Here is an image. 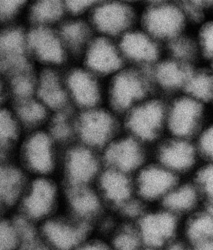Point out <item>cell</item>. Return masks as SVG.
I'll return each instance as SVG.
<instances>
[{
  "instance_id": "1",
  "label": "cell",
  "mask_w": 213,
  "mask_h": 250,
  "mask_svg": "<svg viewBox=\"0 0 213 250\" xmlns=\"http://www.w3.org/2000/svg\"><path fill=\"white\" fill-rule=\"evenodd\" d=\"M65 188L57 177H30L13 213L39 227L63 210Z\"/></svg>"
},
{
  "instance_id": "2",
  "label": "cell",
  "mask_w": 213,
  "mask_h": 250,
  "mask_svg": "<svg viewBox=\"0 0 213 250\" xmlns=\"http://www.w3.org/2000/svg\"><path fill=\"white\" fill-rule=\"evenodd\" d=\"M64 149L44 127L24 134L16 158L30 177H58Z\"/></svg>"
},
{
  "instance_id": "3",
  "label": "cell",
  "mask_w": 213,
  "mask_h": 250,
  "mask_svg": "<svg viewBox=\"0 0 213 250\" xmlns=\"http://www.w3.org/2000/svg\"><path fill=\"white\" fill-rule=\"evenodd\" d=\"M148 70L125 66L106 81L105 104L120 118L150 98Z\"/></svg>"
},
{
  "instance_id": "4",
  "label": "cell",
  "mask_w": 213,
  "mask_h": 250,
  "mask_svg": "<svg viewBox=\"0 0 213 250\" xmlns=\"http://www.w3.org/2000/svg\"><path fill=\"white\" fill-rule=\"evenodd\" d=\"M122 130L121 118L106 104L76 111V142L90 148L101 153Z\"/></svg>"
},
{
  "instance_id": "5",
  "label": "cell",
  "mask_w": 213,
  "mask_h": 250,
  "mask_svg": "<svg viewBox=\"0 0 213 250\" xmlns=\"http://www.w3.org/2000/svg\"><path fill=\"white\" fill-rule=\"evenodd\" d=\"M104 167L100 152L75 142L64 149L58 178L65 188L95 186Z\"/></svg>"
},
{
  "instance_id": "6",
  "label": "cell",
  "mask_w": 213,
  "mask_h": 250,
  "mask_svg": "<svg viewBox=\"0 0 213 250\" xmlns=\"http://www.w3.org/2000/svg\"><path fill=\"white\" fill-rule=\"evenodd\" d=\"M167 107L163 101L148 99L121 118L123 131L144 145H156L167 132Z\"/></svg>"
},
{
  "instance_id": "7",
  "label": "cell",
  "mask_w": 213,
  "mask_h": 250,
  "mask_svg": "<svg viewBox=\"0 0 213 250\" xmlns=\"http://www.w3.org/2000/svg\"><path fill=\"white\" fill-rule=\"evenodd\" d=\"M143 247L163 250L182 237L183 220L162 206H151L135 220Z\"/></svg>"
},
{
  "instance_id": "8",
  "label": "cell",
  "mask_w": 213,
  "mask_h": 250,
  "mask_svg": "<svg viewBox=\"0 0 213 250\" xmlns=\"http://www.w3.org/2000/svg\"><path fill=\"white\" fill-rule=\"evenodd\" d=\"M28 51L38 69H65L71 58L57 28L27 25Z\"/></svg>"
},
{
  "instance_id": "9",
  "label": "cell",
  "mask_w": 213,
  "mask_h": 250,
  "mask_svg": "<svg viewBox=\"0 0 213 250\" xmlns=\"http://www.w3.org/2000/svg\"><path fill=\"white\" fill-rule=\"evenodd\" d=\"M88 20L95 34L117 40L135 28L136 13L130 2L102 1L96 2Z\"/></svg>"
},
{
  "instance_id": "10",
  "label": "cell",
  "mask_w": 213,
  "mask_h": 250,
  "mask_svg": "<svg viewBox=\"0 0 213 250\" xmlns=\"http://www.w3.org/2000/svg\"><path fill=\"white\" fill-rule=\"evenodd\" d=\"M68 100L75 111H81L105 104L106 82L81 64L65 68Z\"/></svg>"
},
{
  "instance_id": "11",
  "label": "cell",
  "mask_w": 213,
  "mask_h": 250,
  "mask_svg": "<svg viewBox=\"0 0 213 250\" xmlns=\"http://www.w3.org/2000/svg\"><path fill=\"white\" fill-rule=\"evenodd\" d=\"M38 229L41 241L49 250H76L95 232L63 210L39 226Z\"/></svg>"
},
{
  "instance_id": "12",
  "label": "cell",
  "mask_w": 213,
  "mask_h": 250,
  "mask_svg": "<svg viewBox=\"0 0 213 250\" xmlns=\"http://www.w3.org/2000/svg\"><path fill=\"white\" fill-rule=\"evenodd\" d=\"M186 20L180 5L154 2L143 11L141 29L159 42L163 41L167 43L183 34Z\"/></svg>"
},
{
  "instance_id": "13",
  "label": "cell",
  "mask_w": 213,
  "mask_h": 250,
  "mask_svg": "<svg viewBox=\"0 0 213 250\" xmlns=\"http://www.w3.org/2000/svg\"><path fill=\"white\" fill-rule=\"evenodd\" d=\"M100 198L110 213L120 216L138 198L134 176L104 167L95 184Z\"/></svg>"
},
{
  "instance_id": "14",
  "label": "cell",
  "mask_w": 213,
  "mask_h": 250,
  "mask_svg": "<svg viewBox=\"0 0 213 250\" xmlns=\"http://www.w3.org/2000/svg\"><path fill=\"white\" fill-rule=\"evenodd\" d=\"M63 211L94 232L111 214L95 186L65 188Z\"/></svg>"
},
{
  "instance_id": "15",
  "label": "cell",
  "mask_w": 213,
  "mask_h": 250,
  "mask_svg": "<svg viewBox=\"0 0 213 250\" xmlns=\"http://www.w3.org/2000/svg\"><path fill=\"white\" fill-rule=\"evenodd\" d=\"M147 146L122 130L101 152L104 167L135 176L149 161Z\"/></svg>"
},
{
  "instance_id": "16",
  "label": "cell",
  "mask_w": 213,
  "mask_h": 250,
  "mask_svg": "<svg viewBox=\"0 0 213 250\" xmlns=\"http://www.w3.org/2000/svg\"><path fill=\"white\" fill-rule=\"evenodd\" d=\"M199 157L194 140L167 135L156 144L154 161L183 179L196 170Z\"/></svg>"
},
{
  "instance_id": "17",
  "label": "cell",
  "mask_w": 213,
  "mask_h": 250,
  "mask_svg": "<svg viewBox=\"0 0 213 250\" xmlns=\"http://www.w3.org/2000/svg\"><path fill=\"white\" fill-rule=\"evenodd\" d=\"M79 59L80 64L105 82L127 66L117 41L97 35Z\"/></svg>"
},
{
  "instance_id": "18",
  "label": "cell",
  "mask_w": 213,
  "mask_h": 250,
  "mask_svg": "<svg viewBox=\"0 0 213 250\" xmlns=\"http://www.w3.org/2000/svg\"><path fill=\"white\" fill-rule=\"evenodd\" d=\"M181 179L156 161H148L134 176L136 196L147 206L159 205Z\"/></svg>"
},
{
  "instance_id": "19",
  "label": "cell",
  "mask_w": 213,
  "mask_h": 250,
  "mask_svg": "<svg viewBox=\"0 0 213 250\" xmlns=\"http://www.w3.org/2000/svg\"><path fill=\"white\" fill-rule=\"evenodd\" d=\"M203 104L185 95L167 107V133L177 138L194 140L202 130Z\"/></svg>"
},
{
  "instance_id": "20",
  "label": "cell",
  "mask_w": 213,
  "mask_h": 250,
  "mask_svg": "<svg viewBox=\"0 0 213 250\" xmlns=\"http://www.w3.org/2000/svg\"><path fill=\"white\" fill-rule=\"evenodd\" d=\"M31 67L36 66L29 56L27 26L0 28V71L8 76Z\"/></svg>"
},
{
  "instance_id": "21",
  "label": "cell",
  "mask_w": 213,
  "mask_h": 250,
  "mask_svg": "<svg viewBox=\"0 0 213 250\" xmlns=\"http://www.w3.org/2000/svg\"><path fill=\"white\" fill-rule=\"evenodd\" d=\"M127 66L149 69L159 61V42L136 27L116 40Z\"/></svg>"
},
{
  "instance_id": "22",
  "label": "cell",
  "mask_w": 213,
  "mask_h": 250,
  "mask_svg": "<svg viewBox=\"0 0 213 250\" xmlns=\"http://www.w3.org/2000/svg\"><path fill=\"white\" fill-rule=\"evenodd\" d=\"M65 69H38L36 96L52 114L72 108L65 84Z\"/></svg>"
},
{
  "instance_id": "23",
  "label": "cell",
  "mask_w": 213,
  "mask_h": 250,
  "mask_svg": "<svg viewBox=\"0 0 213 250\" xmlns=\"http://www.w3.org/2000/svg\"><path fill=\"white\" fill-rule=\"evenodd\" d=\"M29 179L16 157L0 160V200L12 213Z\"/></svg>"
},
{
  "instance_id": "24",
  "label": "cell",
  "mask_w": 213,
  "mask_h": 250,
  "mask_svg": "<svg viewBox=\"0 0 213 250\" xmlns=\"http://www.w3.org/2000/svg\"><path fill=\"white\" fill-rule=\"evenodd\" d=\"M58 30L71 59H80L96 36L88 18L66 17Z\"/></svg>"
},
{
  "instance_id": "25",
  "label": "cell",
  "mask_w": 213,
  "mask_h": 250,
  "mask_svg": "<svg viewBox=\"0 0 213 250\" xmlns=\"http://www.w3.org/2000/svg\"><path fill=\"white\" fill-rule=\"evenodd\" d=\"M159 206L183 220L202 207V200L191 179H181Z\"/></svg>"
},
{
  "instance_id": "26",
  "label": "cell",
  "mask_w": 213,
  "mask_h": 250,
  "mask_svg": "<svg viewBox=\"0 0 213 250\" xmlns=\"http://www.w3.org/2000/svg\"><path fill=\"white\" fill-rule=\"evenodd\" d=\"M147 70L152 84L173 91L184 89L194 69L190 64L170 58L159 60Z\"/></svg>"
},
{
  "instance_id": "27",
  "label": "cell",
  "mask_w": 213,
  "mask_h": 250,
  "mask_svg": "<svg viewBox=\"0 0 213 250\" xmlns=\"http://www.w3.org/2000/svg\"><path fill=\"white\" fill-rule=\"evenodd\" d=\"M9 106L25 133L46 127L52 115L36 95L10 102Z\"/></svg>"
},
{
  "instance_id": "28",
  "label": "cell",
  "mask_w": 213,
  "mask_h": 250,
  "mask_svg": "<svg viewBox=\"0 0 213 250\" xmlns=\"http://www.w3.org/2000/svg\"><path fill=\"white\" fill-rule=\"evenodd\" d=\"M25 16L28 26L57 28L67 17L65 2L58 0H39L28 2Z\"/></svg>"
},
{
  "instance_id": "29",
  "label": "cell",
  "mask_w": 213,
  "mask_h": 250,
  "mask_svg": "<svg viewBox=\"0 0 213 250\" xmlns=\"http://www.w3.org/2000/svg\"><path fill=\"white\" fill-rule=\"evenodd\" d=\"M24 134L9 104L0 107V160L16 157Z\"/></svg>"
},
{
  "instance_id": "30",
  "label": "cell",
  "mask_w": 213,
  "mask_h": 250,
  "mask_svg": "<svg viewBox=\"0 0 213 250\" xmlns=\"http://www.w3.org/2000/svg\"><path fill=\"white\" fill-rule=\"evenodd\" d=\"M182 238L190 245L213 238V210L202 205L183 220Z\"/></svg>"
},
{
  "instance_id": "31",
  "label": "cell",
  "mask_w": 213,
  "mask_h": 250,
  "mask_svg": "<svg viewBox=\"0 0 213 250\" xmlns=\"http://www.w3.org/2000/svg\"><path fill=\"white\" fill-rule=\"evenodd\" d=\"M35 226L11 213L0 219V250H22L25 237Z\"/></svg>"
},
{
  "instance_id": "32",
  "label": "cell",
  "mask_w": 213,
  "mask_h": 250,
  "mask_svg": "<svg viewBox=\"0 0 213 250\" xmlns=\"http://www.w3.org/2000/svg\"><path fill=\"white\" fill-rule=\"evenodd\" d=\"M183 91L201 104L213 102V75L193 70Z\"/></svg>"
},
{
  "instance_id": "33",
  "label": "cell",
  "mask_w": 213,
  "mask_h": 250,
  "mask_svg": "<svg viewBox=\"0 0 213 250\" xmlns=\"http://www.w3.org/2000/svg\"><path fill=\"white\" fill-rule=\"evenodd\" d=\"M190 179L199 191L202 205L213 210V164L199 167Z\"/></svg>"
},
{
  "instance_id": "34",
  "label": "cell",
  "mask_w": 213,
  "mask_h": 250,
  "mask_svg": "<svg viewBox=\"0 0 213 250\" xmlns=\"http://www.w3.org/2000/svg\"><path fill=\"white\" fill-rule=\"evenodd\" d=\"M170 58L190 64L196 54L197 47L195 42L184 34L180 35L167 42Z\"/></svg>"
},
{
  "instance_id": "35",
  "label": "cell",
  "mask_w": 213,
  "mask_h": 250,
  "mask_svg": "<svg viewBox=\"0 0 213 250\" xmlns=\"http://www.w3.org/2000/svg\"><path fill=\"white\" fill-rule=\"evenodd\" d=\"M28 2L18 0H0V28L20 25L25 16Z\"/></svg>"
},
{
  "instance_id": "36",
  "label": "cell",
  "mask_w": 213,
  "mask_h": 250,
  "mask_svg": "<svg viewBox=\"0 0 213 250\" xmlns=\"http://www.w3.org/2000/svg\"><path fill=\"white\" fill-rule=\"evenodd\" d=\"M194 141L199 157L207 164H213V124L202 127Z\"/></svg>"
},
{
  "instance_id": "37",
  "label": "cell",
  "mask_w": 213,
  "mask_h": 250,
  "mask_svg": "<svg viewBox=\"0 0 213 250\" xmlns=\"http://www.w3.org/2000/svg\"><path fill=\"white\" fill-rule=\"evenodd\" d=\"M67 17L88 18L96 2L94 1H64Z\"/></svg>"
},
{
  "instance_id": "38",
  "label": "cell",
  "mask_w": 213,
  "mask_h": 250,
  "mask_svg": "<svg viewBox=\"0 0 213 250\" xmlns=\"http://www.w3.org/2000/svg\"><path fill=\"white\" fill-rule=\"evenodd\" d=\"M199 42L204 55L213 59V22L206 24L201 29Z\"/></svg>"
},
{
  "instance_id": "39",
  "label": "cell",
  "mask_w": 213,
  "mask_h": 250,
  "mask_svg": "<svg viewBox=\"0 0 213 250\" xmlns=\"http://www.w3.org/2000/svg\"><path fill=\"white\" fill-rule=\"evenodd\" d=\"M76 250H113L104 236L93 232Z\"/></svg>"
},
{
  "instance_id": "40",
  "label": "cell",
  "mask_w": 213,
  "mask_h": 250,
  "mask_svg": "<svg viewBox=\"0 0 213 250\" xmlns=\"http://www.w3.org/2000/svg\"><path fill=\"white\" fill-rule=\"evenodd\" d=\"M9 92L8 88L7 79L0 71V107L9 104Z\"/></svg>"
},
{
  "instance_id": "41",
  "label": "cell",
  "mask_w": 213,
  "mask_h": 250,
  "mask_svg": "<svg viewBox=\"0 0 213 250\" xmlns=\"http://www.w3.org/2000/svg\"><path fill=\"white\" fill-rule=\"evenodd\" d=\"M163 250H194L190 243L181 237Z\"/></svg>"
},
{
  "instance_id": "42",
  "label": "cell",
  "mask_w": 213,
  "mask_h": 250,
  "mask_svg": "<svg viewBox=\"0 0 213 250\" xmlns=\"http://www.w3.org/2000/svg\"><path fill=\"white\" fill-rule=\"evenodd\" d=\"M191 247L194 250H213V238L195 245H191Z\"/></svg>"
},
{
  "instance_id": "43",
  "label": "cell",
  "mask_w": 213,
  "mask_h": 250,
  "mask_svg": "<svg viewBox=\"0 0 213 250\" xmlns=\"http://www.w3.org/2000/svg\"><path fill=\"white\" fill-rule=\"evenodd\" d=\"M11 213L12 212L10 211V209L0 200V219Z\"/></svg>"
},
{
  "instance_id": "44",
  "label": "cell",
  "mask_w": 213,
  "mask_h": 250,
  "mask_svg": "<svg viewBox=\"0 0 213 250\" xmlns=\"http://www.w3.org/2000/svg\"><path fill=\"white\" fill-rule=\"evenodd\" d=\"M155 250V249H151V248H148V247H143V248H142L141 250Z\"/></svg>"
}]
</instances>
